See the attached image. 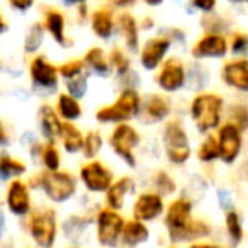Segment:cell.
<instances>
[{
  "label": "cell",
  "instance_id": "cell-18",
  "mask_svg": "<svg viewBox=\"0 0 248 248\" xmlns=\"http://www.w3.org/2000/svg\"><path fill=\"white\" fill-rule=\"evenodd\" d=\"M172 114V100L163 93H150L143 99L141 112L138 117L145 124H160L165 123Z\"/></svg>",
  "mask_w": 248,
  "mask_h": 248
},
{
  "label": "cell",
  "instance_id": "cell-55",
  "mask_svg": "<svg viewBox=\"0 0 248 248\" xmlns=\"http://www.w3.org/2000/svg\"><path fill=\"white\" fill-rule=\"evenodd\" d=\"M143 2H145L148 7H158V5H162L165 0H143Z\"/></svg>",
  "mask_w": 248,
  "mask_h": 248
},
{
  "label": "cell",
  "instance_id": "cell-35",
  "mask_svg": "<svg viewBox=\"0 0 248 248\" xmlns=\"http://www.w3.org/2000/svg\"><path fill=\"white\" fill-rule=\"evenodd\" d=\"M152 182H153V190H155V192H158L160 196H163V197L173 196V194L177 192L175 179H173L169 172H165V170H160V172H156L155 175H153Z\"/></svg>",
  "mask_w": 248,
  "mask_h": 248
},
{
  "label": "cell",
  "instance_id": "cell-30",
  "mask_svg": "<svg viewBox=\"0 0 248 248\" xmlns=\"http://www.w3.org/2000/svg\"><path fill=\"white\" fill-rule=\"evenodd\" d=\"M39 160H41V165L45 167V170H49V172H55V170L62 169V153H60L56 143L53 141L43 143Z\"/></svg>",
  "mask_w": 248,
  "mask_h": 248
},
{
  "label": "cell",
  "instance_id": "cell-58",
  "mask_svg": "<svg viewBox=\"0 0 248 248\" xmlns=\"http://www.w3.org/2000/svg\"><path fill=\"white\" fill-rule=\"evenodd\" d=\"M68 248H80V247H77V245H73V247H68Z\"/></svg>",
  "mask_w": 248,
  "mask_h": 248
},
{
  "label": "cell",
  "instance_id": "cell-41",
  "mask_svg": "<svg viewBox=\"0 0 248 248\" xmlns=\"http://www.w3.org/2000/svg\"><path fill=\"white\" fill-rule=\"evenodd\" d=\"M230 45V51L233 53L234 56H245L248 55V34L247 32H233L231 39L228 41ZM247 58V56H245Z\"/></svg>",
  "mask_w": 248,
  "mask_h": 248
},
{
  "label": "cell",
  "instance_id": "cell-34",
  "mask_svg": "<svg viewBox=\"0 0 248 248\" xmlns=\"http://www.w3.org/2000/svg\"><path fill=\"white\" fill-rule=\"evenodd\" d=\"M87 226H89V219H87L85 216L75 214V216L66 217L62 230H63V233H65V238H68V240H72V241H78L80 236L83 234V231L87 230Z\"/></svg>",
  "mask_w": 248,
  "mask_h": 248
},
{
  "label": "cell",
  "instance_id": "cell-13",
  "mask_svg": "<svg viewBox=\"0 0 248 248\" xmlns=\"http://www.w3.org/2000/svg\"><path fill=\"white\" fill-rule=\"evenodd\" d=\"M5 206L12 216H29L32 211L31 186L22 179H12L5 190Z\"/></svg>",
  "mask_w": 248,
  "mask_h": 248
},
{
  "label": "cell",
  "instance_id": "cell-31",
  "mask_svg": "<svg viewBox=\"0 0 248 248\" xmlns=\"http://www.w3.org/2000/svg\"><path fill=\"white\" fill-rule=\"evenodd\" d=\"M45 34L46 31L43 28V22H34L24 36V51L28 55H36L45 43Z\"/></svg>",
  "mask_w": 248,
  "mask_h": 248
},
{
  "label": "cell",
  "instance_id": "cell-40",
  "mask_svg": "<svg viewBox=\"0 0 248 248\" xmlns=\"http://www.w3.org/2000/svg\"><path fill=\"white\" fill-rule=\"evenodd\" d=\"M201 24H202L204 31H206V32H214V34H223V32L230 28V24H228L226 19L221 17V16H214L213 12H209V14H204Z\"/></svg>",
  "mask_w": 248,
  "mask_h": 248
},
{
  "label": "cell",
  "instance_id": "cell-3",
  "mask_svg": "<svg viewBox=\"0 0 248 248\" xmlns=\"http://www.w3.org/2000/svg\"><path fill=\"white\" fill-rule=\"evenodd\" d=\"M34 189H39L46 196V199L55 204H63L72 201L78 190V180L72 172L66 170H41L29 184Z\"/></svg>",
  "mask_w": 248,
  "mask_h": 248
},
{
  "label": "cell",
  "instance_id": "cell-28",
  "mask_svg": "<svg viewBox=\"0 0 248 248\" xmlns=\"http://www.w3.org/2000/svg\"><path fill=\"white\" fill-rule=\"evenodd\" d=\"M28 172V165L22 160L12 156L11 153H0V180L11 182L12 179H21Z\"/></svg>",
  "mask_w": 248,
  "mask_h": 248
},
{
  "label": "cell",
  "instance_id": "cell-37",
  "mask_svg": "<svg viewBox=\"0 0 248 248\" xmlns=\"http://www.w3.org/2000/svg\"><path fill=\"white\" fill-rule=\"evenodd\" d=\"M228 117L230 123H233L236 128L241 131H248V106L243 102H234L231 104L230 110H228Z\"/></svg>",
  "mask_w": 248,
  "mask_h": 248
},
{
  "label": "cell",
  "instance_id": "cell-25",
  "mask_svg": "<svg viewBox=\"0 0 248 248\" xmlns=\"http://www.w3.org/2000/svg\"><path fill=\"white\" fill-rule=\"evenodd\" d=\"M82 60L83 65H85V70H89L93 75L107 78L112 73V68L109 65V58H107L106 51L100 46H92L90 49H87Z\"/></svg>",
  "mask_w": 248,
  "mask_h": 248
},
{
  "label": "cell",
  "instance_id": "cell-12",
  "mask_svg": "<svg viewBox=\"0 0 248 248\" xmlns=\"http://www.w3.org/2000/svg\"><path fill=\"white\" fill-rule=\"evenodd\" d=\"M156 87L163 93H177L187 87V66L179 58H169L160 65L155 77Z\"/></svg>",
  "mask_w": 248,
  "mask_h": 248
},
{
  "label": "cell",
  "instance_id": "cell-1",
  "mask_svg": "<svg viewBox=\"0 0 248 248\" xmlns=\"http://www.w3.org/2000/svg\"><path fill=\"white\" fill-rule=\"evenodd\" d=\"M194 204L189 197L180 196L173 199L163 213V224L172 243H194L213 233L209 223L192 216Z\"/></svg>",
  "mask_w": 248,
  "mask_h": 248
},
{
  "label": "cell",
  "instance_id": "cell-26",
  "mask_svg": "<svg viewBox=\"0 0 248 248\" xmlns=\"http://www.w3.org/2000/svg\"><path fill=\"white\" fill-rule=\"evenodd\" d=\"M55 109H56V112H58L60 119L65 121V123H75V121H78L83 114L80 100L75 99V97H72L66 92L58 93Z\"/></svg>",
  "mask_w": 248,
  "mask_h": 248
},
{
  "label": "cell",
  "instance_id": "cell-43",
  "mask_svg": "<svg viewBox=\"0 0 248 248\" xmlns=\"http://www.w3.org/2000/svg\"><path fill=\"white\" fill-rule=\"evenodd\" d=\"M190 5H192L196 11H201L202 14H209V12H214L216 9L217 0H189Z\"/></svg>",
  "mask_w": 248,
  "mask_h": 248
},
{
  "label": "cell",
  "instance_id": "cell-19",
  "mask_svg": "<svg viewBox=\"0 0 248 248\" xmlns=\"http://www.w3.org/2000/svg\"><path fill=\"white\" fill-rule=\"evenodd\" d=\"M135 179L133 177H119V179H114V182L110 184V187L106 190V207L114 211H123L126 206V201L129 199L133 192H135Z\"/></svg>",
  "mask_w": 248,
  "mask_h": 248
},
{
  "label": "cell",
  "instance_id": "cell-9",
  "mask_svg": "<svg viewBox=\"0 0 248 248\" xmlns=\"http://www.w3.org/2000/svg\"><path fill=\"white\" fill-rule=\"evenodd\" d=\"M78 180L90 194H104L114 182V172L100 160H87L80 165Z\"/></svg>",
  "mask_w": 248,
  "mask_h": 248
},
{
  "label": "cell",
  "instance_id": "cell-29",
  "mask_svg": "<svg viewBox=\"0 0 248 248\" xmlns=\"http://www.w3.org/2000/svg\"><path fill=\"white\" fill-rule=\"evenodd\" d=\"M224 228H226V234L231 241V247L236 248L245 238L243 223H241V216L238 214L236 209H230L224 214Z\"/></svg>",
  "mask_w": 248,
  "mask_h": 248
},
{
  "label": "cell",
  "instance_id": "cell-7",
  "mask_svg": "<svg viewBox=\"0 0 248 248\" xmlns=\"http://www.w3.org/2000/svg\"><path fill=\"white\" fill-rule=\"evenodd\" d=\"M141 145V133L133 126L131 123L116 124L109 135V146L114 155L123 160L124 165L129 169H136V148Z\"/></svg>",
  "mask_w": 248,
  "mask_h": 248
},
{
  "label": "cell",
  "instance_id": "cell-59",
  "mask_svg": "<svg viewBox=\"0 0 248 248\" xmlns=\"http://www.w3.org/2000/svg\"><path fill=\"white\" fill-rule=\"evenodd\" d=\"M169 248H177V247H173V245H172V247H169Z\"/></svg>",
  "mask_w": 248,
  "mask_h": 248
},
{
  "label": "cell",
  "instance_id": "cell-10",
  "mask_svg": "<svg viewBox=\"0 0 248 248\" xmlns=\"http://www.w3.org/2000/svg\"><path fill=\"white\" fill-rule=\"evenodd\" d=\"M216 141L219 150V160L224 165H233L240 158L243 150V131L233 123H221L216 129Z\"/></svg>",
  "mask_w": 248,
  "mask_h": 248
},
{
  "label": "cell",
  "instance_id": "cell-44",
  "mask_svg": "<svg viewBox=\"0 0 248 248\" xmlns=\"http://www.w3.org/2000/svg\"><path fill=\"white\" fill-rule=\"evenodd\" d=\"M11 9H14L19 14H26L28 11H31L34 5V0H7Z\"/></svg>",
  "mask_w": 248,
  "mask_h": 248
},
{
  "label": "cell",
  "instance_id": "cell-54",
  "mask_svg": "<svg viewBox=\"0 0 248 248\" xmlns=\"http://www.w3.org/2000/svg\"><path fill=\"white\" fill-rule=\"evenodd\" d=\"M62 2L68 7H78L80 4H87V0H62Z\"/></svg>",
  "mask_w": 248,
  "mask_h": 248
},
{
  "label": "cell",
  "instance_id": "cell-5",
  "mask_svg": "<svg viewBox=\"0 0 248 248\" xmlns=\"http://www.w3.org/2000/svg\"><path fill=\"white\" fill-rule=\"evenodd\" d=\"M162 146L172 165H186L192 156V146L186 126L180 119H167L162 129Z\"/></svg>",
  "mask_w": 248,
  "mask_h": 248
},
{
  "label": "cell",
  "instance_id": "cell-45",
  "mask_svg": "<svg viewBox=\"0 0 248 248\" xmlns=\"http://www.w3.org/2000/svg\"><path fill=\"white\" fill-rule=\"evenodd\" d=\"M217 202H219V206L223 207L224 211L234 209V207H233V197H231V194L228 192V190H224V189L217 190Z\"/></svg>",
  "mask_w": 248,
  "mask_h": 248
},
{
  "label": "cell",
  "instance_id": "cell-36",
  "mask_svg": "<svg viewBox=\"0 0 248 248\" xmlns=\"http://www.w3.org/2000/svg\"><path fill=\"white\" fill-rule=\"evenodd\" d=\"M107 58H109V65L112 68V72L116 73V77L124 75V73H128L131 70V60L121 48H112L109 55H107Z\"/></svg>",
  "mask_w": 248,
  "mask_h": 248
},
{
  "label": "cell",
  "instance_id": "cell-24",
  "mask_svg": "<svg viewBox=\"0 0 248 248\" xmlns=\"http://www.w3.org/2000/svg\"><path fill=\"white\" fill-rule=\"evenodd\" d=\"M90 28L92 32L102 41H109L116 31V19L109 9H95L90 16Z\"/></svg>",
  "mask_w": 248,
  "mask_h": 248
},
{
  "label": "cell",
  "instance_id": "cell-20",
  "mask_svg": "<svg viewBox=\"0 0 248 248\" xmlns=\"http://www.w3.org/2000/svg\"><path fill=\"white\" fill-rule=\"evenodd\" d=\"M43 28L58 46H62V48H70L72 46L73 41L66 36V19L63 16V12H60L58 9H46L45 19H43Z\"/></svg>",
  "mask_w": 248,
  "mask_h": 248
},
{
  "label": "cell",
  "instance_id": "cell-2",
  "mask_svg": "<svg viewBox=\"0 0 248 248\" xmlns=\"http://www.w3.org/2000/svg\"><path fill=\"white\" fill-rule=\"evenodd\" d=\"M189 116L196 129L202 135L216 131L223 123L224 99L214 92H199L192 97L189 106Z\"/></svg>",
  "mask_w": 248,
  "mask_h": 248
},
{
  "label": "cell",
  "instance_id": "cell-51",
  "mask_svg": "<svg viewBox=\"0 0 248 248\" xmlns=\"http://www.w3.org/2000/svg\"><path fill=\"white\" fill-rule=\"evenodd\" d=\"M153 26H155V19H153V17L141 19V29H143V31H148V29H152Z\"/></svg>",
  "mask_w": 248,
  "mask_h": 248
},
{
  "label": "cell",
  "instance_id": "cell-39",
  "mask_svg": "<svg viewBox=\"0 0 248 248\" xmlns=\"http://www.w3.org/2000/svg\"><path fill=\"white\" fill-rule=\"evenodd\" d=\"M58 73H60V78L66 80H72L75 77L82 75L85 73V65H83V60H78V58H73V60H68V62L62 63L58 66Z\"/></svg>",
  "mask_w": 248,
  "mask_h": 248
},
{
  "label": "cell",
  "instance_id": "cell-17",
  "mask_svg": "<svg viewBox=\"0 0 248 248\" xmlns=\"http://www.w3.org/2000/svg\"><path fill=\"white\" fill-rule=\"evenodd\" d=\"M221 80L231 90L248 93V58L238 56L221 66Z\"/></svg>",
  "mask_w": 248,
  "mask_h": 248
},
{
  "label": "cell",
  "instance_id": "cell-16",
  "mask_svg": "<svg viewBox=\"0 0 248 248\" xmlns=\"http://www.w3.org/2000/svg\"><path fill=\"white\" fill-rule=\"evenodd\" d=\"M170 48H172V41L167 36H155L150 38L148 41L143 45L141 51H140V65L146 72H155L160 68L163 62H165L167 55H169Z\"/></svg>",
  "mask_w": 248,
  "mask_h": 248
},
{
  "label": "cell",
  "instance_id": "cell-23",
  "mask_svg": "<svg viewBox=\"0 0 248 248\" xmlns=\"http://www.w3.org/2000/svg\"><path fill=\"white\" fill-rule=\"evenodd\" d=\"M150 240V228L146 223L138 219H128L124 221L123 233H121V245L124 248H136L140 245L146 243Z\"/></svg>",
  "mask_w": 248,
  "mask_h": 248
},
{
  "label": "cell",
  "instance_id": "cell-42",
  "mask_svg": "<svg viewBox=\"0 0 248 248\" xmlns=\"http://www.w3.org/2000/svg\"><path fill=\"white\" fill-rule=\"evenodd\" d=\"M117 80H119L121 87L123 89H136L138 90V85H140V77L136 72H133V70H129L128 73H124V75L117 77Z\"/></svg>",
  "mask_w": 248,
  "mask_h": 248
},
{
  "label": "cell",
  "instance_id": "cell-53",
  "mask_svg": "<svg viewBox=\"0 0 248 248\" xmlns=\"http://www.w3.org/2000/svg\"><path fill=\"white\" fill-rule=\"evenodd\" d=\"M7 31H9V24L4 16H2V12H0V34H5Z\"/></svg>",
  "mask_w": 248,
  "mask_h": 248
},
{
  "label": "cell",
  "instance_id": "cell-50",
  "mask_svg": "<svg viewBox=\"0 0 248 248\" xmlns=\"http://www.w3.org/2000/svg\"><path fill=\"white\" fill-rule=\"evenodd\" d=\"M238 175H240V179L243 180L245 184H248V158L241 163L240 170H238Z\"/></svg>",
  "mask_w": 248,
  "mask_h": 248
},
{
  "label": "cell",
  "instance_id": "cell-6",
  "mask_svg": "<svg viewBox=\"0 0 248 248\" xmlns=\"http://www.w3.org/2000/svg\"><path fill=\"white\" fill-rule=\"evenodd\" d=\"M28 231L38 248H53L58 240V214L53 207L32 209L29 213Z\"/></svg>",
  "mask_w": 248,
  "mask_h": 248
},
{
  "label": "cell",
  "instance_id": "cell-8",
  "mask_svg": "<svg viewBox=\"0 0 248 248\" xmlns=\"http://www.w3.org/2000/svg\"><path fill=\"white\" fill-rule=\"evenodd\" d=\"M124 217L119 211L102 207L95 214V238L97 243L102 248H116L121 243V233H123Z\"/></svg>",
  "mask_w": 248,
  "mask_h": 248
},
{
  "label": "cell",
  "instance_id": "cell-32",
  "mask_svg": "<svg viewBox=\"0 0 248 248\" xmlns=\"http://www.w3.org/2000/svg\"><path fill=\"white\" fill-rule=\"evenodd\" d=\"M104 148V138L100 135V131L92 129L87 135H83V146H82V155L85 160H95L99 156V153Z\"/></svg>",
  "mask_w": 248,
  "mask_h": 248
},
{
  "label": "cell",
  "instance_id": "cell-46",
  "mask_svg": "<svg viewBox=\"0 0 248 248\" xmlns=\"http://www.w3.org/2000/svg\"><path fill=\"white\" fill-rule=\"evenodd\" d=\"M9 145H11V135H9V129L4 121L0 119V148H5Z\"/></svg>",
  "mask_w": 248,
  "mask_h": 248
},
{
  "label": "cell",
  "instance_id": "cell-47",
  "mask_svg": "<svg viewBox=\"0 0 248 248\" xmlns=\"http://www.w3.org/2000/svg\"><path fill=\"white\" fill-rule=\"evenodd\" d=\"M167 38L170 39V41H177V43H184L186 41V32L180 31V29H170V31H167Z\"/></svg>",
  "mask_w": 248,
  "mask_h": 248
},
{
  "label": "cell",
  "instance_id": "cell-56",
  "mask_svg": "<svg viewBox=\"0 0 248 248\" xmlns=\"http://www.w3.org/2000/svg\"><path fill=\"white\" fill-rule=\"evenodd\" d=\"M4 228H5V217H4V214H2V211H0V236L4 233Z\"/></svg>",
  "mask_w": 248,
  "mask_h": 248
},
{
  "label": "cell",
  "instance_id": "cell-4",
  "mask_svg": "<svg viewBox=\"0 0 248 248\" xmlns=\"http://www.w3.org/2000/svg\"><path fill=\"white\" fill-rule=\"evenodd\" d=\"M143 97L136 89H123L112 104L102 106L95 110V121L99 124L131 123L141 112Z\"/></svg>",
  "mask_w": 248,
  "mask_h": 248
},
{
  "label": "cell",
  "instance_id": "cell-22",
  "mask_svg": "<svg viewBox=\"0 0 248 248\" xmlns=\"http://www.w3.org/2000/svg\"><path fill=\"white\" fill-rule=\"evenodd\" d=\"M116 28L119 29L121 36L124 39L126 49L131 53H136L140 49V24L136 22L135 16L129 12H123L117 16Z\"/></svg>",
  "mask_w": 248,
  "mask_h": 248
},
{
  "label": "cell",
  "instance_id": "cell-38",
  "mask_svg": "<svg viewBox=\"0 0 248 248\" xmlns=\"http://www.w3.org/2000/svg\"><path fill=\"white\" fill-rule=\"evenodd\" d=\"M65 89L66 93H70L75 99H83L89 92V75L87 73H82V75L75 77L72 80H66L65 82Z\"/></svg>",
  "mask_w": 248,
  "mask_h": 248
},
{
  "label": "cell",
  "instance_id": "cell-57",
  "mask_svg": "<svg viewBox=\"0 0 248 248\" xmlns=\"http://www.w3.org/2000/svg\"><path fill=\"white\" fill-rule=\"evenodd\" d=\"M233 4H248V0H230Z\"/></svg>",
  "mask_w": 248,
  "mask_h": 248
},
{
  "label": "cell",
  "instance_id": "cell-21",
  "mask_svg": "<svg viewBox=\"0 0 248 248\" xmlns=\"http://www.w3.org/2000/svg\"><path fill=\"white\" fill-rule=\"evenodd\" d=\"M38 123H39V131H41V136L45 138V141L56 143L63 121L60 119L55 107L49 106V104H43L38 110Z\"/></svg>",
  "mask_w": 248,
  "mask_h": 248
},
{
  "label": "cell",
  "instance_id": "cell-48",
  "mask_svg": "<svg viewBox=\"0 0 248 248\" xmlns=\"http://www.w3.org/2000/svg\"><path fill=\"white\" fill-rule=\"evenodd\" d=\"M107 2H110L117 9H128L136 4V0H107Z\"/></svg>",
  "mask_w": 248,
  "mask_h": 248
},
{
  "label": "cell",
  "instance_id": "cell-27",
  "mask_svg": "<svg viewBox=\"0 0 248 248\" xmlns=\"http://www.w3.org/2000/svg\"><path fill=\"white\" fill-rule=\"evenodd\" d=\"M58 140L62 141V146L68 155H77L82 152L83 146V133L75 126V123H65L63 121L62 129H60Z\"/></svg>",
  "mask_w": 248,
  "mask_h": 248
},
{
  "label": "cell",
  "instance_id": "cell-33",
  "mask_svg": "<svg viewBox=\"0 0 248 248\" xmlns=\"http://www.w3.org/2000/svg\"><path fill=\"white\" fill-rule=\"evenodd\" d=\"M197 160L206 163V165H211L216 160H219V150H217L216 136H213L211 133L206 135V138L202 140V143L197 148Z\"/></svg>",
  "mask_w": 248,
  "mask_h": 248
},
{
  "label": "cell",
  "instance_id": "cell-52",
  "mask_svg": "<svg viewBox=\"0 0 248 248\" xmlns=\"http://www.w3.org/2000/svg\"><path fill=\"white\" fill-rule=\"evenodd\" d=\"M87 16H89V9H87V4H80L78 5V19L80 21H85Z\"/></svg>",
  "mask_w": 248,
  "mask_h": 248
},
{
  "label": "cell",
  "instance_id": "cell-49",
  "mask_svg": "<svg viewBox=\"0 0 248 248\" xmlns=\"http://www.w3.org/2000/svg\"><path fill=\"white\" fill-rule=\"evenodd\" d=\"M187 248H224V247L216 243H207V241H194V243H189Z\"/></svg>",
  "mask_w": 248,
  "mask_h": 248
},
{
  "label": "cell",
  "instance_id": "cell-15",
  "mask_svg": "<svg viewBox=\"0 0 248 248\" xmlns=\"http://www.w3.org/2000/svg\"><path fill=\"white\" fill-rule=\"evenodd\" d=\"M230 45L224 34L204 32L190 48L194 60H221L228 55Z\"/></svg>",
  "mask_w": 248,
  "mask_h": 248
},
{
  "label": "cell",
  "instance_id": "cell-14",
  "mask_svg": "<svg viewBox=\"0 0 248 248\" xmlns=\"http://www.w3.org/2000/svg\"><path fill=\"white\" fill-rule=\"evenodd\" d=\"M165 207V197L160 196L155 190H146V192H141L136 196L131 213L135 219L143 221V223H153V221L163 216Z\"/></svg>",
  "mask_w": 248,
  "mask_h": 248
},
{
  "label": "cell",
  "instance_id": "cell-11",
  "mask_svg": "<svg viewBox=\"0 0 248 248\" xmlns=\"http://www.w3.org/2000/svg\"><path fill=\"white\" fill-rule=\"evenodd\" d=\"M29 78L34 90L45 93L56 92L60 83L58 66L51 63L45 55H36L29 63Z\"/></svg>",
  "mask_w": 248,
  "mask_h": 248
}]
</instances>
